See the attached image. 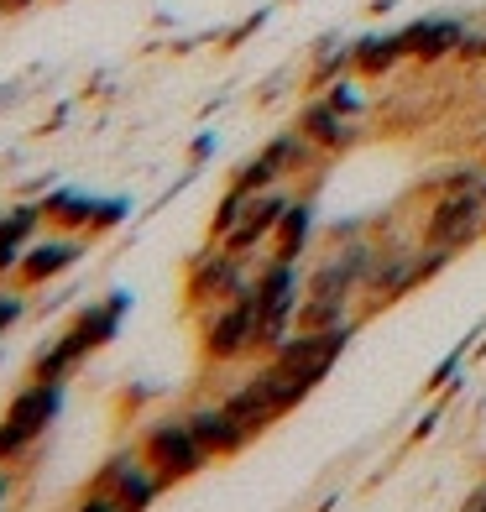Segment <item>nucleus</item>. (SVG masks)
Returning a JSON list of instances; mask_svg holds the SVG:
<instances>
[{"label": "nucleus", "instance_id": "obj_26", "mask_svg": "<svg viewBox=\"0 0 486 512\" xmlns=\"http://www.w3.org/2000/svg\"><path fill=\"white\" fill-rule=\"evenodd\" d=\"M460 512H486V486H476V492L466 497V507H460Z\"/></svg>", "mask_w": 486, "mask_h": 512}, {"label": "nucleus", "instance_id": "obj_3", "mask_svg": "<svg viewBox=\"0 0 486 512\" xmlns=\"http://www.w3.org/2000/svg\"><path fill=\"white\" fill-rule=\"evenodd\" d=\"M476 236H486V199H481V178L466 183V189L445 194L429 209V225H424V246L434 251H466Z\"/></svg>", "mask_w": 486, "mask_h": 512}, {"label": "nucleus", "instance_id": "obj_19", "mask_svg": "<svg viewBox=\"0 0 486 512\" xmlns=\"http://www.w3.org/2000/svg\"><path fill=\"white\" fill-rule=\"evenodd\" d=\"M246 204H251V194H241V189H225V199H220V209H215V220H210V246H220V241L230 236V230L241 225Z\"/></svg>", "mask_w": 486, "mask_h": 512}, {"label": "nucleus", "instance_id": "obj_9", "mask_svg": "<svg viewBox=\"0 0 486 512\" xmlns=\"http://www.w3.org/2000/svg\"><path fill=\"white\" fill-rule=\"evenodd\" d=\"M293 131L304 136V142H314L324 157H340V152H351V147L361 142V126L345 121V115H340L330 100H324V95H309L304 105H298Z\"/></svg>", "mask_w": 486, "mask_h": 512}, {"label": "nucleus", "instance_id": "obj_10", "mask_svg": "<svg viewBox=\"0 0 486 512\" xmlns=\"http://www.w3.org/2000/svg\"><path fill=\"white\" fill-rule=\"evenodd\" d=\"M288 204H293V194H288V189H267V194H251V204H246L241 225L230 230V236H225L220 246H225L230 256H246V251L267 246V241H272V230H277V220L288 215Z\"/></svg>", "mask_w": 486, "mask_h": 512}, {"label": "nucleus", "instance_id": "obj_29", "mask_svg": "<svg viewBox=\"0 0 486 512\" xmlns=\"http://www.w3.org/2000/svg\"><path fill=\"white\" fill-rule=\"evenodd\" d=\"M481 58H486V32H481Z\"/></svg>", "mask_w": 486, "mask_h": 512}, {"label": "nucleus", "instance_id": "obj_27", "mask_svg": "<svg viewBox=\"0 0 486 512\" xmlns=\"http://www.w3.org/2000/svg\"><path fill=\"white\" fill-rule=\"evenodd\" d=\"M37 6V0H0V11H6V16H16V11H32Z\"/></svg>", "mask_w": 486, "mask_h": 512}, {"label": "nucleus", "instance_id": "obj_25", "mask_svg": "<svg viewBox=\"0 0 486 512\" xmlns=\"http://www.w3.org/2000/svg\"><path fill=\"white\" fill-rule=\"evenodd\" d=\"M210 152H215V136H199V142L189 147V157H194V162H204V157H210Z\"/></svg>", "mask_w": 486, "mask_h": 512}, {"label": "nucleus", "instance_id": "obj_24", "mask_svg": "<svg viewBox=\"0 0 486 512\" xmlns=\"http://www.w3.org/2000/svg\"><path fill=\"white\" fill-rule=\"evenodd\" d=\"M16 262H21V246H0V277H11Z\"/></svg>", "mask_w": 486, "mask_h": 512}, {"label": "nucleus", "instance_id": "obj_7", "mask_svg": "<svg viewBox=\"0 0 486 512\" xmlns=\"http://www.w3.org/2000/svg\"><path fill=\"white\" fill-rule=\"evenodd\" d=\"M126 309H131V293H110V298H100V304H84V309L74 314V324H68L58 340L74 351V361H89L100 345H110L115 335H121Z\"/></svg>", "mask_w": 486, "mask_h": 512}, {"label": "nucleus", "instance_id": "obj_11", "mask_svg": "<svg viewBox=\"0 0 486 512\" xmlns=\"http://www.w3.org/2000/svg\"><path fill=\"white\" fill-rule=\"evenodd\" d=\"M398 37H403V53L408 58L439 63V58L460 53V42H466V21H460V16H419V21H408Z\"/></svg>", "mask_w": 486, "mask_h": 512}, {"label": "nucleus", "instance_id": "obj_30", "mask_svg": "<svg viewBox=\"0 0 486 512\" xmlns=\"http://www.w3.org/2000/svg\"><path fill=\"white\" fill-rule=\"evenodd\" d=\"M481 199H486V178H481Z\"/></svg>", "mask_w": 486, "mask_h": 512}, {"label": "nucleus", "instance_id": "obj_31", "mask_svg": "<svg viewBox=\"0 0 486 512\" xmlns=\"http://www.w3.org/2000/svg\"><path fill=\"white\" fill-rule=\"evenodd\" d=\"M0 16H6V11H0Z\"/></svg>", "mask_w": 486, "mask_h": 512}, {"label": "nucleus", "instance_id": "obj_13", "mask_svg": "<svg viewBox=\"0 0 486 512\" xmlns=\"http://www.w3.org/2000/svg\"><path fill=\"white\" fill-rule=\"evenodd\" d=\"M314 225H319L314 199H293V204H288V215L277 220V230H272L267 256H277V262H298V256L309 251V241H314Z\"/></svg>", "mask_w": 486, "mask_h": 512}, {"label": "nucleus", "instance_id": "obj_4", "mask_svg": "<svg viewBox=\"0 0 486 512\" xmlns=\"http://www.w3.org/2000/svg\"><path fill=\"white\" fill-rule=\"evenodd\" d=\"M345 345H351V324H335V330H293V335L272 351V361L283 366V371H293L298 382L319 387V382L335 371V361H340Z\"/></svg>", "mask_w": 486, "mask_h": 512}, {"label": "nucleus", "instance_id": "obj_8", "mask_svg": "<svg viewBox=\"0 0 486 512\" xmlns=\"http://www.w3.org/2000/svg\"><path fill=\"white\" fill-rule=\"evenodd\" d=\"M89 236H53V241H32L27 251H21V262H16V272H11V283L21 288V293H32V288H42V283H53V277H63L68 267H79L84 262V246Z\"/></svg>", "mask_w": 486, "mask_h": 512}, {"label": "nucleus", "instance_id": "obj_23", "mask_svg": "<svg viewBox=\"0 0 486 512\" xmlns=\"http://www.w3.org/2000/svg\"><path fill=\"white\" fill-rule=\"evenodd\" d=\"M79 512H121L110 497H95V492H84V502H79Z\"/></svg>", "mask_w": 486, "mask_h": 512}, {"label": "nucleus", "instance_id": "obj_15", "mask_svg": "<svg viewBox=\"0 0 486 512\" xmlns=\"http://www.w3.org/2000/svg\"><path fill=\"white\" fill-rule=\"evenodd\" d=\"M42 204V220L48 225H58V230H68V236H84L89 230V220H95V194H84V189H53L48 199H37Z\"/></svg>", "mask_w": 486, "mask_h": 512}, {"label": "nucleus", "instance_id": "obj_12", "mask_svg": "<svg viewBox=\"0 0 486 512\" xmlns=\"http://www.w3.org/2000/svg\"><path fill=\"white\" fill-rule=\"evenodd\" d=\"M183 418H189L194 439H199V445L210 450L215 460H230V455H241V450L251 445V434H246V429L236 424V418L225 413V403H194Z\"/></svg>", "mask_w": 486, "mask_h": 512}, {"label": "nucleus", "instance_id": "obj_20", "mask_svg": "<svg viewBox=\"0 0 486 512\" xmlns=\"http://www.w3.org/2000/svg\"><path fill=\"white\" fill-rule=\"evenodd\" d=\"M324 100H330L345 121H356V115L366 110V95H361V79H356V74H340L330 89H324Z\"/></svg>", "mask_w": 486, "mask_h": 512}, {"label": "nucleus", "instance_id": "obj_17", "mask_svg": "<svg viewBox=\"0 0 486 512\" xmlns=\"http://www.w3.org/2000/svg\"><path fill=\"white\" fill-rule=\"evenodd\" d=\"M79 366H84V361H74V351H68L63 340H48V345L37 351V361H32V377H37V382H68Z\"/></svg>", "mask_w": 486, "mask_h": 512}, {"label": "nucleus", "instance_id": "obj_22", "mask_svg": "<svg viewBox=\"0 0 486 512\" xmlns=\"http://www.w3.org/2000/svg\"><path fill=\"white\" fill-rule=\"evenodd\" d=\"M21 314H27V293H0V340H6V330H16Z\"/></svg>", "mask_w": 486, "mask_h": 512}, {"label": "nucleus", "instance_id": "obj_18", "mask_svg": "<svg viewBox=\"0 0 486 512\" xmlns=\"http://www.w3.org/2000/svg\"><path fill=\"white\" fill-rule=\"evenodd\" d=\"M277 183H283V178H277V168H272L262 152L230 173V189H241V194H267V189H277Z\"/></svg>", "mask_w": 486, "mask_h": 512}, {"label": "nucleus", "instance_id": "obj_1", "mask_svg": "<svg viewBox=\"0 0 486 512\" xmlns=\"http://www.w3.org/2000/svg\"><path fill=\"white\" fill-rule=\"evenodd\" d=\"M68 403V382H27L16 392V398L6 403V413H0V465L21 460L42 434L53 429V418L63 413Z\"/></svg>", "mask_w": 486, "mask_h": 512}, {"label": "nucleus", "instance_id": "obj_6", "mask_svg": "<svg viewBox=\"0 0 486 512\" xmlns=\"http://www.w3.org/2000/svg\"><path fill=\"white\" fill-rule=\"evenodd\" d=\"M246 288H251V277L241 267V256H230L225 246L199 251V262L189 267V304L199 309H220L230 298H241Z\"/></svg>", "mask_w": 486, "mask_h": 512}, {"label": "nucleus", "instance_id": "obj_21", "mask_svg": "<svg viewBox=\"0 0 486 512\" xmlns=\"http://www.w3.org/2000/svg\"><path fill=\"white\" fill-rule=\"evenodd\" d=\"M126 215H131V199H126V194L100 199V204H95V220H89L84 236H105V230H121V225H126Z\"/></svg>", "mask_w": 486, "mask_h": 512}, {"label": "nucleus", "instance_id": "obj_14", "mask_svg": "<svg viewBox=\"0 0 486 512\" xmlns=\"http://www.w3.org/2000/svg\"><path fill=\"white\" fill-rule=\"evenodd\" d=\"M408 53H403V37L398 32H366L351 42V74L356 79H387Z\"/></svg>", "mask_w": 486, "mask_h": 512}, {"label": "nucleus", "instance_id": "obj_2", "mask_svg": "<svg viewBox=\"0 0 486 512\" xmlns=\"http://www.w3.org/2000/svg\"><path fill=\"white\" fill-rule=\"evenodd\" d=\"M136 450H142V460H147L168 486L199 476L204 465L215 460V455L194 439V429H189V418H183V413H178V418H157V424L142 434V445H136Z\"/></svg>", "mask_w": 486, "mask_h": 512}, {"label": "nucleus", "instance_id": "obj_16", "mask_svg": "<svg viewBox=\"0 0 486 512\" xmlns=\"http://www.w3.org/2000/svg\"><path fill=\"white\" fill-rule=\"evenodd\" d=\"M37 225H48V220H42V204H11L6 215H0V246H21V251H27L32 236H37Z\"/></svg>", "mask_w": 486, "mask_h": 512}, {"label": "nucleus", "instance_id": "obj_5", "mask_svg": "<svg viewBox=\"0 0 486 512\" xmlns=\"http://www.w3.org/2000/svg\"><path fill=\"white\" fill-rule=\"evenodd\" d=\"M199 345H204V356L220 361V366L257 351V298H251V288L241 298H230V304H220L210 319H204Z\"/></svg>", "mask_w": 486, "mask_h": 512}, {"label": "nucleus", "instance_id": "obj_28", "mask_svg": "<svg viewBox=\"0 0 486 512\" xmlns=\"http://www.w3.org/2000/svg\"><path fill=\"white\" fill-rule=\"evenodd\" d=\"M6 492H11V471L0 465V502H6Z\"/></svg>", "mask_w": 486, "mask_h": 512}]
</instances>
